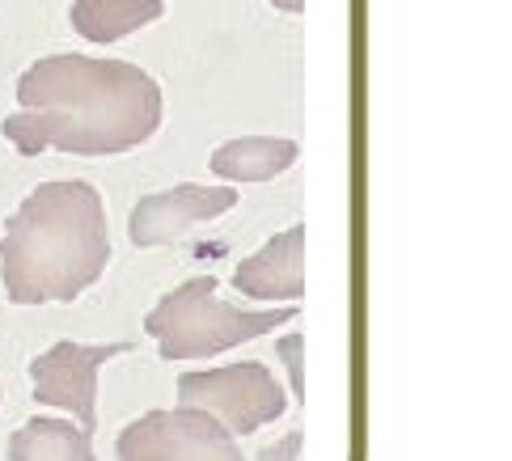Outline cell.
<instances>
[{
	"label": "cell",
	"mask_w": 512,
	"mask_h": 461,
	"mask_svg": "<svg viewBox=\"0 0 512 461\" xmlns=\"http://www.w3.org/2000/svg\"><path fill=\"white\" fill-rule=\"evenodd\" d=\"M166 13V0H72L68 22L89 43H119Z\"/></svg>",
	"instance_id": "10"
},
{
	"label": "cell",
	"mask_w": 512,
	"mask_h": 461,
	"mask_svg": "<svg viewBox=\"0 0 512 461\" xmlns=\"http://www.w3.org/2000/svg\"><path fill=\"white\" fill-rule=\"evenodd\" d=\"M297 140L284 136H242L221 144L208 157V170L221 182H271L276 174H284L292 161H297Z\"/></svg>",
	"instance_id": "9"
},
{
	"label": "cell",
	"mask_w": 512,
	"mask_h": 461,
	"mask_svg": "<svg viewBox=\"0 0 512 461\" xmlns=\"http://www.w3.org/2000/svg\"><path fill=\"white\" fill-rule=\"evenodd\" d=\"M119 461H242L233 432L199 407L149 411L115 440Z\"/></svg>",
	"instance_id": "5"
},
{
	"label": "cell",
	"mask_w": 512,
	"mask_h": 461,
	"mask_svg": "<svg viewBox=\"0 0 512 461\" xmlns=\"http://www.w3.org/2000/svg\"><path fill=\"white\" fill-rule=\"evenodd\" d=\"M301 445H305V432H301V428H292L284 440H276L271 449H263L259 461H297V457H301Z\"/></svg>",
	"instance_id": "13"
},
{
	"label": "cell",
	"mask_w": 512,
	"mask_h": 461,
	"mask_svg": "<svg viewBox=\"0 0 512 461\" xmlns=\"http://www.w3.org/2000/svg\"><path fill=\"white\" fill-rule=\"evenodd\" d=\"M297 318V309H237L216 297V275H191L187 284L149 309L144 330L157 339L161 360H204L225 347L250 343Z\"/></svg>",
	"instance_id": "3"
},
{
	"label": "cell",
	"mask_w": 512,
	"mask_h": 461,
	"mask_svg": "<svg viewBox=\"0 0 512 461\" xmlns=\"http://www.w3.org/2000/svg\"><path fill=\"white\" fill-rule=\"evenodd\" d=\"M276 352L288 368V381H292V398H297V407L305 402V335L301 330H292V335H284L276 343Z\"/></svg>",
	"instance_id": "12"
},
{
	"label": "cell",
	"mask_w": 512,
	"mask_h": 461,
	"mask_svg": "<svg viewBox=\"0 0 512 461\" xmlns=\"http://www.w3.org/2000/svg\"><path fill=\"white\" fill-rule=\"evenodd\" d=\"M271 5H276L280 13H292V17H301V13H305V0H271Z\"/></svg>",
	"instance_id": "14"
},
{
	"label": "cell",
	"mask_w": 512,
	"mask_h": 461,
	"mask_svg": "<svg viewBox=\"0 0 512 461\" xmlns=\"http://www.w3.org/2000/svg\"><path fill=\"white\" fill-rule=\"evenodd\" d=\"M237 208V191L229 182L221 187H199V182H182V187H170L161 195H144L132 208V220H127V233H132V246L149 250V246H166L174 237H182L187 229L204 225V220H216Z\"/></svg>",
	"instance_id": "7"
},
{
	"label": "cell",
	"mask_w": 512,
	"mask_h": 461,
	"mask_svg": "<svg viewBox=\"0 0 512 461\" xmlns=\"http://www.w3.org/2000/svg\"><path fill=\"white\" fill-rule=\"evenodd\" d=\"M161 115V85L140 64L64 51L43 55L17 77V115L0 123V132L22 157L51 149L72 157H115L153 140Z\"/></svg>",
	"instance_id": "1"
},
{
	"label": "cell",
	"mask_w": 512,
	"mask_h": 461,
	"mask_svg": "<svg viewBox=\"0 0 512 461\" xmlns=\"http://www.w3.org/2000/svg\"><path fill=\"white\" fill-rule=\"evenodd\" d=\"M136 343H56L51 352L30 360L34 402L39 407L72 411V419L94 436L98 428V377L115 356H127Z\"/></svg>",
	"instance_id": "6"
},
{
	"label": "cell",
	"mask_w": 512,
	"mask_h": 461,
	"mask_svg": "<svg viewBox=\"0 0 512 461\" xmlns=\"http://www.w3.org/2000/svg\"><path fill=\"white\" fill-rule=\"evenodd\" d=\"M233 288L254 301H292L305 297V225L276 233L263 250L242 258L233 271Z\"/></svg>",
	"instance_id": "8"
},
{
	"label": "cell",
	"mask_w": 512,
	"mask_h": 461,
	"mask_svg": "<svg viewBox=\"0 0 512 461\" xmlns=\"http://www.w3.org/2000/svg\"><path fill=\"white\" fill-rule=\"evenodd\" d=\"M178 402L199 407L212 419H221L233 436H254L267 423H276L288 411V394L259 360L208 368V373L178 377Z\"/></svg>",
	"instance_id": "4"
},
{
	"label": "cell",
	"mask_w": 512,
	"mask_h": 461,
	"mask_svg": "<svg viewBox=\"0 0 512 461\" xmlns=\"http://www.w3.org/2000/svg\"><path fill=\"white\" fill-rule=\"evenodd\" d=\"M111 263V233L98 187L81 178L39 182L5 220L0 275L13 305L77 301Z\"/></svg>",
	"instance_id": "2"
},
{
	"label": "cell",
	"mask_w": 512,
	"mask_h": 461,
	"mask_svg": "<svg viewBox=\"0 0 512 461\" xmlns=\"http://www.w3.org/2000/svg\"><path fill=\"white\" fill-rule=\"evenodd\" d=\"M9 461H98V457H94V436L81 423L39 415L9 436Z\"/></svg>",
	"instance_id": "11"
}]
</instances>
